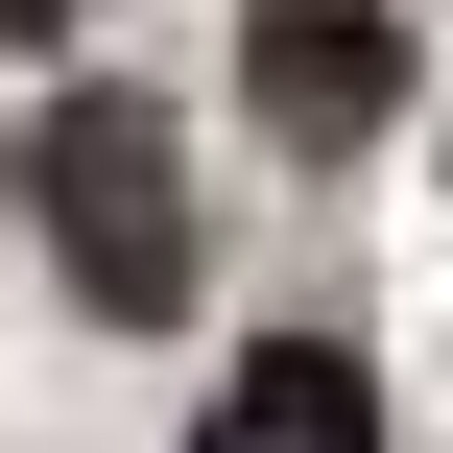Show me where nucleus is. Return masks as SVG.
I'll return each instance as SVG.
<instances>
[{
	"mask_svg": "<svg viewBox=\"0 0 453 453\" xmlns=\"http://www.w3.org/2000/svg\"><path fill=\"white\" fill-rule=\"evenodd\" d=\"M24 239H48L119 334H143V311H191V143H167L119 72H96V96H48V119H24Z\"/></svg>",
	"mask_w": 453,
	"mask_h": 453,
	"instance_id": "obj_1",
	"label": "nucleus"
},
{
	"mask_svg": "<svg viewBox=\"0 0 453 453\" xmlns=\"http://www.w3.org/2000/svg\"><path fill=\"white\" fill-rule=\"evenodd\" d=\"M239 119H263L287 167L382 143V119H406V0H239Z\"/></svg>",
	"mask_w": 453,
	"mask_h": 453,
	"instance_id": "obj_2",
	"label": "nucleus"
},
{
	"mask_svg": "<svg viewBox=\"0 0 453 453\" xmlns=\"http://www.w3.org/2000/svg\"><path fill=\"white\" fill-rule=\"evenodd\" d=\"M191 453H382V358H358V334H263Z\"/></svg>",
	"mask_w": 453,
	"mask_h": 453,
	"instance_id": "obj_3",
	"label": "nucleus"
},
{
	"mask_svg": "<svg viewBox=\"0 0 453 453\" xmlns=\"http://www.w3.org/2000/svg\"><path fill=\"white\" fill-rule=\"evenodd\" d=\"M72 24H96V0H0V48H72Z\"/></svg>",
	"mask_w": 453,
	"mask_h": 453,
	"instance_id": "obj_4",
	"label": "nucleus"
}]
</instances>
